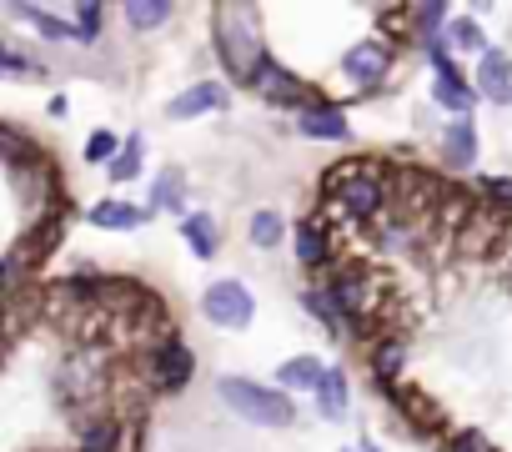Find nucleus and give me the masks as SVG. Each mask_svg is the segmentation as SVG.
<instances>
[{
	"mask_svg": "<svg viewBox=\"0 0 512 452\" xmlns=\"http://www.w3.org/2000/svg\"><path fill=\"white\" fill-rule=\"evenodd\" d=\"M216 392H221V402L231 412H241L246 422H262V427H287L297 417V407H292V397L282 387H256L246 377H221Z\"/></svg>",
	"mask_w": 512,
	"mask_h": 452,
	"instance_id": "1",
	"label": "nucleus"
},
{
	"mask_svg": "<svg viewBox=\"0 0 512 452\" xmlns=\"http://www.w3.org/2000/svg\"><path fill=\"white\" fill-rule=\"evenodd\" d=\"M201 312H206V322L241 332V327H251L256 302H251V292H246L241 282H231V277H226V282H211V287L201 292Z\"/></svg>",
	"mask_w": 512,
	"mask_h": 452,
	"instance_id": "2",
	"label": "nucleus"
},
{
	"mask_svg": "<svg viewBox=\"0 0 512 452\" xmlns=\"http://www.w3.org/2000/svg\"><path fill=\"white\" fill-rule=\"evenodd\" d=\"M256 91H262V96H272V101H307V86L287 71V66H277L272 56H262V61H256V71L246 76Z\"/></svg>",
	"mask_w": 512,
	"mask_h": 452,
	"instance_id": "3",
	"label": "nucleus"
},
{
	"mask_svg": "<svg viewBox=\"0 0 512 452\" xmlns=\"http://www.w3.org/2000/svg\"><path fill=\"white\" fill-rule=\"evenodd\" d=\"M347 81L352 86H377L387 71H392V51L382 46V41H362V46H352V56H347Z\"/></svg>",
	"mask_w": 512,
	"mask_h": 452,
	"instance_id": "4",
	"label": "nucleus"
},
{
	"mask_svg": "<svg viewBox=\"0 0 512 452\" xmlns=\"http://www.w3.org/2000/svg\"><path fill=\"white\" fill-rule=\"evenodd\" d=\"M432 66H437V76H432V96H437V106H447V111H467V106H472V86L457 81V66L447 61L442 46H432Z\"/></svg>",
	"mask_w": 512,
	"mask_h": 452,
	"instance_id": "5",
	"label": "nucleus"
},
{
	"mask_svg": "<svg viewBox=\"0 0 512 452\" xmlns=\"http://www.w3.org/2000/svg\"><path fill=\"white\" fill-rule=\"evenodd\" d=\"M221 106H226V86L201 81V86L181 91V96L166 106V116H171V121H191V116H211V111H221Z\"/></svg>",
	"mask_w": 512,
	"mask_h": 452,
	"instance_id": "6",
	"label": "nucleus"
},
{
	"mask_svg": "<svg viewBox=\"0 0 512 452\" xmlns=\"http://www.w3.org/2000/svg\"><path fill=\"white\" fill-rule=\"evenodd\" d=\"M477 86H482L487 101L507 106V101H512V61H507L502 51H487L482 66H477Z\"/></svg>",
	"mask_w": 512,
	"mask_h": 452,
	"instance_id": "7",
	"label": "nucleus"
},
{
	"mask_svg": "<svg viewBox=\"0 0 512 452\" xmlns=\"http://www.w3.org/2000/svg\"><path fill=\"white\" fill-rule=\"evenodd\" d=\"M342 206H347L357 221H367V216L382 206V186H377L372 176H352V181L342 186Z\"/></svg>",
	"mask_w": 512,
	"mask_h": 452,
	"instance_id": "8",
	"label": "nucleus"
},
{
	"mask_svg": "<svg viewBox=\"0 0 512 452\" xmlns=\"http://www.w3.org/2000/svg\"><path fill=\"white\" fill-rule=\"evenodd\" d=\"M302 136H322V141H347V116L342 111H327V106H317V111H302Z\"/></svg>",
	"mask_w": 512,
	"mask_h": 452,
	"instance_id": "9",
	"label": "nucleus"
},
{
	"mask_svg": "<svg viewBox=\"0 0 512 452\" xmlns=\"http://www.w3.org/2000/svg\"><path fill=\"white\" fill-rule=\"evenodd\" d=\"M442 156H447V166H472V161H477V126H472V121H452Z\"/></svg>",
	"mask_w": 512,
	"mask_h": 452,
	"instance_id": "10",
	"label": "nucleus"
},
{
	"mask_svg": "<svg viewBox=\"0 0 512 452\" xmlns=\"http://www.w3.org/2000/svg\"><path fill=\"white\" fill-rule=\"evenodd\" d=\"M191 367H196V362H191V352H186V347H176V342L156 352V382H161V387H181V382L191 377Z\"/></svg>",
	"mask_w": 512,
	"mask_h": 452,
	"instance_id": "11",
	"label": "nucleus"
},
{
	"mask_svg": "<svg viewBox=\"0 0 512 452\" xmlns=\"http://www.w3.org/2000/svg\"><path fill=\"white\" fill-rule=\"evenodd\" d=\"M91 221L96 226H116V232H131V226L146 221V211L141 206H126V201H96L91 206Z\"/></svg>",
	"mask_w": 512,
	"mask_h": 452,
	"instance_id": "12",
	"label": "nucleus"
},
{
	"mask_svg": "<svg viewBox=\"0 0 512 452\" xmlns=\"http://www.w3.org/2000/svg\"><path fill=\"white\" fill-rule=\"evenodd\" d=\"M322 377H327V367L317 357H292V362H282L277 387H322Z\"/></svg>",
	"mask_w": 512,
	"mask_h": 452,
	"instance_id": "13",
	"label": "nucleus"
},
{
	"mask_svg": "<svg viewBox=\"0 0 512 452\" xmlns=\"http://www.w3.org/2000/svg\"><path fill=\"white\" fill-rule=\"evenodd\" d=\"M181 232H186V242H191V252H196V257H211V252H216V221H211L206 211L186 216Z\"/></svg>",
	"mask_w": 512,
	"mask_h": 452,
	"instance_id": "14",
	"label": "nucleus"
},
{
	"mask_svg": "<svg viewBox=\"0 0 512 452\" xmlns=\"http://www.w3.org/2000/svg\"><path fill=\"white\" fill-rule=\"evenodd\" d=\"M297 257H302V267L327 262V237H322V226H317V221L297 226Z\"/></svg>",
	"mask_w": 512,
	"mask_h": 452,
	"instance_id": "15",
	"label": "nucleus"
},
{
	"mask_svg": "<svg viewBox=\"0 0 512 452\" xmlns=\"http://www.w3.org/2000/svg\"><path fill=\"white\" fill-rule=\"evenodd\" d=\"M317 397H322V412H327V417H342V412H347V377L327 367V377H322Z\"/></svg>",
	"mask_w": 512,
	"mask_h": 452,
	"instance_id": "16",
	"label": "nucleus"
},
{
	"mask_svg": "<svg viewBox=\"0 0 512 452\" xmlns=\"http://www.w3.org/2000/svg\"><path fill=\"white\" fill-rule=\"evenodd\" d=\"M277 242H282V216H277V211H256V216H251V247L267 252V247H277Z\"/></svg>",
	"mask_w": 512,
	"mask_h": 452,
	"instance_id": "17",
	"label": "nucleus"
},
{
	"mask_svg": "<svg viewBox=\"0 0 512 452\" xmlns=\"http://www.w3.org/2000/svg\"><path fill=\"white\" fill-rule=\"evenodd\" d=\"M166 16H171V6H166V0H131V6H126V21H131V26H141V31L161 26Z\"/></svg>",
	"mask_w": 512,
	"mask_h": 452,
	"instance_id": "18",
	"label": "nucleus"
},
{
	"mask_svg": "<svg viewBox=\"0 0 512 452\" xmlns=\"http://www.w3.org/2000/svg\"><path fill=\"white\" fill-rule=\"evenodd\" d=\"M156 206H181V171L176 166H166L161 176H156V191H151V211Z\"/></svg>",
	"mask_w": 512,
	"mask_h": 452,
	"instance_id": "19",
	"label": "nucleus"
},
{
	"mask_svg": "<svg viewBox=\"0 0 512 452\" xmlns=\"http://www.w3.org/2000/svg\"><path fill=\"white\" fill-rule=\"evenodd\" d=\"M307 307L332 327V332H342V307H337V292H327V287H317V292H307Z\"/></svg>",
	"mask_w": 512,
	"mask_h": 452,
	"instance_id": "20",
	"label": "nucleus"
},
{
	"mask_svg": "<svg viewBox=\"0 0 512 452\" xmlns=\"http://www.w3.org/2000/svg\"><path fill=\"white\" fill-rule=\"evenodd\" d=\"M141 171V136H131L126 146H121V156L111 161V181H131Z\"/></svg>",
	"mask_w": 512,
	"mask_h": 452,
	"instance_id": "21",
	"label": "nucleus"
},
{
	"mask_svg": "<svg viewBox=\"0 0 512 452\" xmlns=\"http://www.w3.org/2000/svg\"><path fill=\"white\" fill-rule=\"evenodd\" d=\"M452 41H457L462 51H482V56H487V41H482V31H477L472 21H457V26H452Z\"/></svg>",
	"mask_w": 512,
	"mask_h": 452,
	"instance_id": "22",
	"label": "nucleus"
},
{
	"mask_svg": "<svg viewBox=\"0 0 512 452\" xmlns=\"http://www.w3.org/2000/svg\"><path fill=\"white\" fill-rule=\"evenodd\" d=\"M397 367H402V347L397 342H382L377 347V377L387 382V377H397Z\"/></svg>",
	"mask_w": 512,
	"mask_h": 452,
	"instance_id": "23",
	"label": "nucleus"
},
{
	"mask_svg": "<svg viewBox=\"0 0 512 452\" xmlns=\"http://www.w3.org/2000/svg\"><path fill=\"white\" fill-rule=\"evenodd\" d=\"M81 452H116V427H91L86 432V442H81Z\"/></svg>",
	"mask_w": 512,
	"mask_h": 452,
	"instance_id": "24",
	"label": "nucleus"
},
{
	"mask_svg": "<svg viewBox=\"0 0 512 452\" xmlns=\"http://www.w3.org/2000/svg\"><path fill=\"white\" fill-rule=\"evenodd\" d=\"M121 141L111 136V131H96L91 141H86V161H111V151H116Z\"/></svg>",
	"mask_w": 512,
	"mask_h": 452,
	"instance_id": "25",
	"label": "nucleus"
},
{
	"mask_svg": "<svg viewBox=\"0 0 512 452\" xmlns=\"http://www.w3.org/2000/svg\"><path fill=\"white\" fill-rule=\"evenodd\" d=\"M36 26H41V36H51V41H61V36H71V26H61L56 16H46V11H26Z\"/></svg>",
	"mask_w": 512,
	"mask_h": 452,
	"instance_id": "26",
	"label": "nucleus"
},
{
	"mask_svg": "<svg viewBox=\"0 0 512 452\" xmlns=\"http://www.w3.org/2000/svg\"><path fill=\"white\" fill-rule=\"evenodd\" d=\"M101 36V6H81V41Z\"/></svg>",
	"mask_w": 512,
	"mask_h": 452,
	"instance_id": "27",
	"label": "nucleus"
},
{
	"mask_svg": "<svg viewBox=\"0 0 512 452\" xmlns=\"http://www.w3.org/2000/svg\"><path fill=\"white\" fill-rule=\"evenodd\" d=\"M457 452H492V447H487V437H477V432H467V437L457 442Z\"/></svg>",
	"mask_w": 512,
	"mask_h": 452,
	"instance_id": "28",
	"label": "nucleus"
},
{
	"mask_svg": "<svg viewBox=\"0 0 512 452\" xmlns=\"http://www.w3.org/2000/svg\"><path fill=\"white\" fill-rule=\"evenodd\" d=\"M487 186H492V196H497V201H512V181H502V176H497V181H487Z\"/></svg>",
	"mask_w": 512,
	"mask_h": 452,
	"instance_id": "29",
	"label": "nucleus"
}]
</instances>
